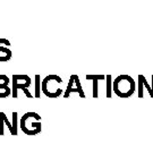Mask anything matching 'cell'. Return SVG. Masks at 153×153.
I'll return each instance as SVG.
<instances>
[{
    "label": "cell",
    "mask_w": 153,
    "mask_h": 153,
    "mask_svg": "<svg viewBox=\"0 0 153 153\" xmlns=\"http://www.w3.org/2000/svg\"><path fill=\"white\" fill-rule=\"evenodd\" d=\"M10 79L5 74H0V99L7 98L11 94V88H9Z\"/></svg>",
    "instance_id": "cell-8"
},
{
    "label": "cell",
    "mask_w": 153,
    "mask_h": 153,
    "mask_svg": "<svg viewBox=\"0 0 153 153\" xmlns=\"http://www.w3.org/2000/svg\"><path fill=\"white\" fill-rule=\"evenodd\" d=\"M31 84H32V81H31L28 75H25V74L13 75V77H11V97L16 99L18 97V94H17L18 90H23L27 98L32 99L33 95L28 91V88L31 86Z\"/></svg>",
    "instance_id": "cell-4"
},
{
    "label": "cell",
    "mask_w": 153,
    "mask_h": 153,
    "mask_svg": "<svg viewBox=\"0 0 153 153\" xmlns=\"http://www.w3.org/2000/svg\"><path fill=\"white\" fill-rule=\"evenodd\" d=\"M11 45L10 41L7 39H0V62L9 61L13 57V52L9 49Z\"/></svg>",
    "instance_id": "cell-7"
},
{
    "label": "cell",
    "mask_w": 153,
    "mask_h": 153,
    "mask_svg": "<svg viewBox=\"0 0 153 153\" xmlns=\"http://www.w3.org/2000/svg\"><path fill=\"white\" fill-rule=\"evenodd\" d=\"M107 78V98H111V75H108Z\"/></svg>",
    "instance_id": "cell-12"
},
{
    "label": "cell",
    "mask_w": 153,
    "mask_h": 153,
    "mask_svg": "<svg viewBox=\"0 0 153 153\" xmlns=\"http://www.w3.org/2000/svg\"><path fill=\"white\" fill-rule=\"evenodd\" d=\"M73 92H77L79 94L81 98H85V93L83 91V88L82 85H81V82H79V78H78L77 75H71L67 88L65 90V93H64V97L65 98H69L71 93Z\"/></svg>",
    "instance_id": "cell-6"
},
{
    "label": "cell",
    "mask_w": 153,
    "mask_h": 153,
    "mask_svg": "<svg viewBox=\"0 0 153 153\" xmlns=\"http://www.w3.org/2000/svg\"><path fill=\"white\" fill-rule=\"evenodd\" d=\"M103 75H88L86 79L92 81L93 83V98H98V81L99 79H103Z\"/></svg>",
    "instance_id": "cell-9"
},
{
    "label": "cell",
    "mask_w": 153,
    "mask_h": 153,
    "mask_svg": "<svg viewBox=\"0 0 153 153\" xmlns=\"http://www.w3.org/2000/svg\"><path fill=\"white\" fill-rule=\"evenodd\" d=\"M145 77L143 75H138V98H143V86H144Z\"/></svg>",
    "instance_id": "cell-11"
},
{
    "label": "cell",
    "mask_w": 153,
    "mask_h": 153,
    "mask_svg": "<svg viewBox=\"0 0 153 153\" xmlns=\"http://www.w3.org/2000/svg\"><path fill=\"white\" fill-rule=\"evenodd\" d=\"M62 83H64V81L61 79L60 76L55 75V74L48 75L41 82V91L48 98H51V99L59 98L61 94H62V88H57L56 84H62Z\"/></svg>",
    "instance_id": "cell-3"
},
{
    "label": "cell",
    "mask_w": 153,
    "mask_h": 153,
    "mask_svg": "<svg viewBox=\"0 0 153 153\" xmlns=\"http://www.w3.org/2000/svg\"><path fill=\"white\" fill-rule=\"evenodd\" d=\"M135 81L129 75H120L114 82V92L120 98H129L135 92Z\"/></svg>",
    "instance_id": "cell-2"
},
{
    "label": "cell",
    "mask_w": 153,
    "mask_h": 153,
    "mask_svg": "<svg viewBox=\"0 0 153 153\" xmlns=\"http://www.w3.org/2000/svg\"><path fill=\"white\" fill-rule=\"evenodd\" d=\"M5 125L9 128L10 134L16 136L18 133V114L16 111L13 112V118L11 121L8 119V117L6 116L5 112L0 111V135H5Z\"/></svg>",
    "instance_id": "cell-5"
},
{
    "label": "cell",
    "mask_w": 153,
    "mask_h": 153,
    "mask_svg": "<svg viewBox=\"0 0 153 153\" xmlns=\"http://www.w3.org/2000/svg\"><path fill=\"white\" fill-rule=\"evenodd\" d=\"M152 82H153V75H152ZM151 91H152V95H151V98H153V83H152V88H151Z\"/></svg>",
    "instance_id": "cell-13"
},
{
    "label": "cell",
    "mask_w": 153,
    "mask_h": 153,
    "mask_svg": "<svg viewBox=\"0 0 153 153\" xmlns=\"http://www.w3.org/2000/svg\"><path fill=\"white\" fill-rule=\"evenodd\" d=\"M40 94H41V78H40V75L36 74L35 75V98L40 99Z\"/></svg>",
    "instance_id": "cell-10"
},
{
    "label": "cell",
    "mask_w": 153,
    "mask_h": 153,
    "mask_svg": "<svg viewBox=\"0 0 153 153\" xmlns=\"http://www.w3.org/2000/svg\"><path fill=\"white\" fill-rule=\"evenodd\" d=\"M19 127L24 134L26 135H38L41 133L42 124H41V116L36 112H26L19 119Z\"/></svg>",
    "instance_id": "cell-1"
}]
</instances>
